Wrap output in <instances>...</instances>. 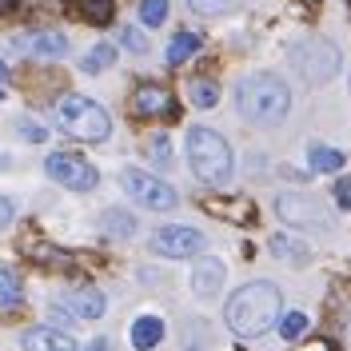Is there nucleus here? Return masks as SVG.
Segmentation results:
<instances>
[{
	"label": "nucleus",
	"instance_id": "f257e3e1",
	"mask_svg": "<svg viewBox=\"0 0 351 351\" xmlns=\"http://www.w3.org/2000/svg\"><path fill=\"white\" fill-rule=\"evenodd\" d=\"M284 311V300H280V287L271 280H256V284H243L228 307H223V319H228V331L240 335V339H256V335H267L276 328Z\"/></svg>",
	"mask_w": 351,
	"mask_h": 351
},
{
	"label": "nucleus",
	"instance_id": "f03ea898",
	"mask_svg": "<svg viewBox=\"0 0 351 351\" xmlns=\"http://www.w3.org/2000/svg\"><path fill=\"white\" fill-rule=\"evenodd\" d=\"M236 112L247 124H280L291 112V92L276 72H252L236 88Z\"/></svg>",
	"mask_w": 351,
	"mask_h": 351
},
{
	"label": "nucleus",
	"instance_id": "7ed1b4c3",
	"mask_svg": "<svg viewBox=\"0 0 351 351\" xmlns=\"http://www.w3.org/2000/svg\"><path fill=\"white\" fill-rule=\"evenodd\" d=\"M188 168L199 184H228L232 176V144L216 128H192L188 132Z\"/></svg>",
	"mask_w": 351,
	"mask_h": 351
},
{
	"label": "nucleus",
	"instance_id": "20e7f679",
	"mask_svg": "<svg viewBox=\"0 0 351 351\" xmlns=\"http://www.w3.org/2000/svg\"><path fill=\"white\" fill-rule=\"evenodd\" d=\"M56 124L68 136H76V140L100 144V140H108V132H112V116L96 100H88V96H64L56 104Z\"/></svg>",
	"mask_w": 351,
	"mask_h": 351
},
{
	"label": "nucleus",
	"instance_id": "39448f33",
	"mask_svg": "<svg viewBox=\"0 0 351 351\" xmlns=\"http://www.w3.org/2000/svg\"><path fill=\"white\" fill-rule=\"evenodd\" d=\"M287 60L295 64V72L304 76L307 84H328L331 76L339 72V48L324 36H307L300 40L291 52H287Z\"/></svg>",
	"mask_w": 351,
	"mask_h": 351
},
{
	"label": "nucleus",
	"instance_id": "423d86ee",
	"mask_svg": "<svg viewBox=\"0 0 351 351\" xmlns=\"http://www.w3.org/2000/svg\"><path fill=\"white\" fill-rule=\"evenodd\" d=\"M120 184H124V192H128L140 208H152V212H172L176 199H180L172 184L140 172V168H124V172H120Z\"/></svg>",
	"mask_w": 351,
	"mask_h": 351
},
{
	"label": "nucleus",
	"instance_id": "0eeeda50",
	"mask_svg": "<svg viewBox=\"0 0 351 351\" xmlns=\"http://www.w3.org/2000/svg\"><path fill=\"white\" fill-rule=\"evenodd\" d=\"M44 172H48V180L64 184L68 192H92L96 180H100V172L76 152H52L48 160H44Z\"/></svg>",
	"mask_w": 351,
	"mask_h": 351
},
{
	"label": "nucleus",
	"instance_id": "6e6552de",
	"mask_svg": "<svg viewBox=\"0 0 351 351\" xmlns=\"http://www.w3.org/2000/svg\"><path fill=\"white\" fill-rule=\"evenodd\" d=\"M276 216L291 228H331V208H324L307 192H284L276 199Z\"/></svg>",
	"mask_w": 351,
	"mask_h": 351
},
{
	"label": "nucleus",
	"instance_id": "1a4fd4ad",
	"mask_svg": "<svg viewBox=\"0 0 351 351\" xmlns=\"http://www.w3.org/2000/svg\"><path fill=\"white\" fill-rule=\"evenodd\" d=\"M152 252L168 256V260H188V256L204 252V232L188 228V223H168L152 236Z\"/></svg>",
	"mask_w": 351,
	"mask_h": 351
},
{
	"label": "nucleus",
	"instance_id": "9d476101",
	"mask_svg": "<svg viewBox=\"0 0 351 351\" xmlns=\"http://www.w3.org/2000/svg\"><path fill=\"white\" fill-rule=\"evenodd\" d=\"M219 287H223V260L199 256V260L192 263V291H196L199 300H212Z\"/></svg>",
	"mask_w": 351,
	"mask_h": 351
},
{
	"label": "nucleus",
	"instance_id": "9b49d317",
	"mask_svg": "<svg viewBox=\"0 0 351 351\" xmlns=\"http://www.w3.org/2000/svg\"><path fill=\"white\" fill-rule=\"evenodd\" d=\"M132 112H136V116H172L176 100L168 96V88L140 84L136 88V96H132Z\"/></svg>",
	"mask_w": 351,
	"mask_h": 351
},
{
	"label": "nucleus",
	"instance_id": "f8f14e48",
	"mask_svg": "<svg viewBox=\"0 0 351 351\" xmlns=\"http://www.w3.org/2000/svg\"><path fill=\"white\" fill-rule=\"evenodd\" d=\"M60 304H64L76 319H100V315H104V291H96V287H76V291H68Z\"/></svg>",
	"mask_w": 351,
	"mask_h": 351
},
{
	"label": "nucleus",
	"instance_id": "ddd939ff",
	"mask_svg": "<svg viewBox=\"0 0 351 351\" xmlns=\"http://www.w3.org/2000/svg\"><path fill=\"white\" fill-rule=\"evenodd\" d=\"M24 348L28 351H80L76 339L68 331H56V328H32L24 331Z\"/></svg>",
	"mask_w": 351,
	"mask_h": 351
},
{
	"label": "nucleus",
	"instance_id": "4468645a",
	"mask_svg": "<svg viewBox=\"0 0 351 351\" xmlns=\"http://www.w3.org/2000/svg\"><path fill=\"white\" fill-rule=\"evenodd\" d=\"M128 339H132V348L136 351L160 348V339H164V319H160V315H140V319L132 324Z\"/></svg>",
	"mask_w": 351,
	"mask_h": 351
},
{
	"label": "nucleus",
	"instance_id": "2eb2a0df",
	"mask_svg": "<svg viewBox=\"0 0 351 351\" xmlns=\"http://www.w3.org/2000/svg\"><path fill=\"white\" fill-rule=\"evenodd\" d=\"M21 44L32 52V56H40V60H56V56H64L68 52L64 32H32V36H24Z\"/></svg>",
	"mask_w": 351,
	"mask_h": 351
},
{
	"label": "nucleus",
	"instance_id": "dca6fc26",
	"mask_svg": "<svg viewBox=\"0 0 351 351\" xmlns=\"http://www.w3.org/2000/svg\"><path fill=\"white\" fill-rule=\"evenodd\" d=\"M204 208H208V212H216V216L236 219V223H256V204H252L247 196L232 199V204H219V199H208Z\"/></svg>",
	"mask_w": 351,
	"mask_h": 351
},
{
	"label": "nucleus",
	"instance_id": "f3484780",
	"mask_svg": "<svg viewBox=\"0 0 351 351\" xmlns=\"http://www.w3.org/2000/svg\"><path fill=\"white\" fill-rule=\"evenodd\" d=\"M267 247H271V256L295 263V267H304L307 256H311V247H307V243H300L295 236H271V243H267Z\"/></svg>",
	"mask_w": 351,
	"mask_h": 351
},
{
	"label": "nucleus",
	"instance_id": "a211bd4d",
	"mask_svg": "<svg viewBox=\"0 0 351 351\" xmlns=\"http://www.w3.org/2000/svg\"><path fill=\"white\" fill-rule=\"evenodd\" d=\"M199 32H176L172 36V44H168V64H184V60H192V56H196L199 52Z\"/></svg>",
	"mask_w": 351,
	"mask_h": 351
},
{
	"label": "nucleus",
	"instance_id": "6ab92c4d",
	"mask_svg": "<svg viewBox=\"0 0 351 351\" xmlns=\"http://www.w3.org/2000/svg\"><path fill=\"white\" fill-rule=\"evenodd\" d=\"M307 160H311V172H339L343 168V152H335L328 144H311Z\"/></svg>",
	"mask_w": 351,
	"mask_h": 351
},
{
	"label": "nucleus",
	"instance_id": "aec40b11",
	"mask_svg": "<svg viewBox=\"0 0 351 351\" xmlns=\"http://www.w3.org/2000/svg\"><path fill=\"white\" fill-rule=\"evenodd\" d=\"M104 232L108 236H116V240H124V236H136V219L128 216V212H120V208H108L104 212Z\"/></svg>",
	"mask_w": 351,
	"mask_h": 351
},
{
	"label": "nucleus",
	"instance_id": "412c9836",
	"mask_svg": "<svg viewBox=\"0 0 351 351\" xmlns=\"http://www.w3.org/2000/svg\"><path fill=\"white\" fill-rule=\"evenodd\" d=\"M276 328H280V335H284V339H300V335H304L307 328H311V319H307L304 311H280V319H276Z\"/></svg>",
	"mask_w": 351,
	"mask_h": 351
},
{
	"label": "nucleus",
	"instance_id": "4be33fe9",
	"mask_svg": "<svg viewBox=\"0 0 351 351\" xmlns=\"http://www.w3.org/2000/svg\"><path fill=\"white\" fill-rule=\"evenodd\" d=\"M188 96H192V104H196V108H216L219 88L212 84V80H188Z\"/></svg>",
	"mask_w": 351,
	"mask_h": 351
},
{
	"label": "nucleus",
	"instance_id": "5701e85b",
	"mask_svg": "<svg viewBox=\"0 0 351 351\" xmlns=\"http://www.w3.org/2000/svg\"><path fill=\"white\" fill-rule=\"evenodd\" d=\"M116 64V48L112 44H96L84 52V72H104V68Z\"/></svg>",
	"mask_w": 351,
	"mask_h": 351
},
{
	"label": "nucleus",
	"instance_id": "b1692460",
	"mask_svg": "<svg viewBox=\"0 0 351 351\" xmlns=\"http://www.w3.org/2000/svg\"><path fill=\"white\" fill-rule=\"evenodd\" d=\"M21 280L8 271V267H0V307H12V304H21Z\"/></svg>",
	"mask_w": 351,
	"mask_h": 351
},
{
	"label": "nucleus",
	"instance_id": "393cba45",
	"mask_svg": "<svg viewBox=\"0 0 351 351\" xmlns=\"http://www.w3.org/2000/svg\"><path fill=\"white\" fill-rule=\"evenodd\" d=\"M140 21L148 28H160L168 21V0H140Z\"/></svg>",
	"mask_w": 351,
	"mask_h": 351
},
{
	"label": "nucleus",
	"instance_id": "a878e982",
	"mask_svg": "<svg viewBox=\"0 0 351 351\" xmlns=\"http://www.w3.org/2000/svg\"><path fill=\"white\" fill-rule=\"evenodd\" d=\"M80 16L92 24H108L112 21V0H80Z\"/></svg>",
	"mask_w": 351,
	"mask_h": 351
},
{
	"label": "nucleus",
	"instance_id": "bb28decb",
	"mask_svg": "<svg viewBox=\"0 0 351 351\" xmlns=\"http://www.w3.org/2000/svg\"><path fill=\"white\" fill-rule=\"evenodd\" d=\"M240 0H188V8L196 12V16H223V12H232Z\"/></svg>",
	"mask_w": 351,
	"mask_h": 351
},
{
	"label": "nucleus",
	"instance_id": "cd10ccee",
	"mask_svg": "<svg viewBox=\"0 0 351 351\" xmlns=\"http://www.w3.org/2000/svg\"><path fill=\"white\" fill-rule=\"evenodd\" d=\"M120 44H124L128 52H148V40H144L140 28H124V32H120Z\"/></svg>",
	"mask_w": 351,
	"mask_h": 351
},
{
	"label": "nucleus",
	"instance_id": "c85d7f7f",
	"mask_svg": "<svg viewBox=\"0 0 351 351\" xmlns=\"http://www.w3.org/2000/svg\"><path fill=\"white\" fill-rule=\"evenodd\" d=\"M21 136L24 140H32V144H44V140H48V132H44L36 120H21Z\"/></svg>",
	"mask_w": 351,
	"mask_h": 351
},
{
	"label": "nucleus",
	"instance_id": "c756f323",
	"mask_svg": "<svg viewBox=\"0 0 351 351\" xmlns=\"http://www.w3.org/2000/svg\"><path fill=\"white\" fill-rule=\"evenodd\" d=\"M335 204H339V208H351V180L348 176L335 184Z\"/></svg>",
	"mask_w": 351,
	"mask_h": 351
},
{
	"label": "nucleus",
	"instance_id": "7c9ffc66",
	"mask_svg": "<svg viewBox=\"0 0 351 351\" xmlns=\"http://www.w3.org/2000/svg\"><path fill=\"white\" fill-rule=\"evenodd\" d=\"M152 152L160 164H168V156H172V148H168V140H152Z\"/></svg>",
	"mask_w": 351,
	"mask_h": 351
},
{
	"label": "nucleus",
	"instance_id": "2f4dec72",
	"mask_svg": "<svg viewBox=\"0 0 351 351\" xmlns=\"http://www.w3.org/2000/svg\"><path fill=\"white\" fill-rule=\"evenodd\" d=\"M8 223H12V204H8V199L0 196V232H4Z\"/></svg>",
	"mask_w": 351,
	"mask_h": 351
},
{
	"label": "nucleus",
	"instance_id": "473e14b6",
	"mask_svg": "<svg viewBox=\"0 0 351 351\" xmlns=\"http://www.w3.org/2000/svg\"><path fill=\"white\" fill-rule=\"evenodd\" d=\"M300 351H335V348H331L328 339H311V343H304Z\"/></svg>",
	"mask_w": 351,
	"mask_h": 351
},
{
	"label": "nucleus",
	"instance_id": "72a5a7b5",
	"mask_svg": "<svg viewBox=\"0 0 351 351\" xmlns=\"http://www.w3.org/2000/svg\"><path fill=\"white\" fill-rule=\"evenodd\" d=\"M4 88H8V68H4V60H0V100H4Z\"/></svg>",
	"mask_w": 351,
	"mask_h": 351
},
{
	"label": "nucleus",
	"instance_id": "f704fd0d",
	"mask_svg": "<svg viewBox=\"0 0 351 351\" xmlns=\"http://www.w3.org/2000/svg\"><path fill=\"white\" fill-rule=\"evenodd\" d=\"M84 351H108V339H92Z\"/></svg>",
	"mask_w": 351,
	"mask_h": 351
},
{
	"label": "nucleus",
	"instance_id": "c9c22d12",
	"mask_svg": "<svg viewBox=\"0 0 351 351\" xmlns=\"http://www.w3.org/2000/svg\"><path fill=\"white\" fill-rule=\"evenodd\" d=\"M348 351H351V319H348Z\"/></svg>",
	"mask_w": 351,
	"mask_h": 351
},
{
	"label": "nucleus",
	"instance_id": "e433bc0d",
	"mask_svg": "<svg viewBox=\"0 0 351 351\" xmlns=\"http://www.w3.org/2000/svg\"><path fill=\"white\" fill-rule=\"evenodd\" d=\"M0 8H4V0H0Z\"/></svg>",
	"mask_w": 351,
	"mask_h": 351
}]
</instances>
